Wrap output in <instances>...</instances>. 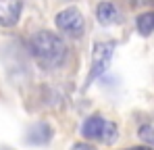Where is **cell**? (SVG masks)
Here are the masks:
<instances>
[{"label": "cell", "mask_w": 154, "mask_h": 150, "mask_svg": "<svg viewBox=\"0 0 154 150\" xmlns=\"http://www.w3.org/2000/svg\"><path fill=\"white\" fill-rule=\"evenodd\" d=\"M21 0H0V25L4 27H13L19 23L21 17Z\"/></svg>", "instance_id": "obj_5"}, {"label": "cell", "mask_w": 154, "mask_h": 150, "mask_svg": "<svg viewBox=\"0 0 154 150\" xmlns=\"http://www.w3.org/2000/svg\"><path fill=\"white\" fill-rule=\"evenodd\" d=\"M127 150H131V148H127Z\"/></svg>", "instance_id": "obj_13"}, {"label": "cell", "mask_w": 154, "mask_h": 150, "mask_svg": "<svg viewBox=\"0 0 154 150\" xmlns=\"http://www.w3.org/2000/svg\"><path fill=\"white\" fill-rule=\"evenodd\" d=\"M29 48H31V54L35 56V61L44 69H54L63 65V61L67 58V46L63 38H58L52 31H38L31 38Z\"/></svg>", "instance_id": "obj_1"}, {"label": "cell", "mask_w": 154, "mask_h": 150, "mask_svg": "<svg viewBox=\"0 0 154 150\" xmlns=\"http://www.w3.org/2000/svg\"><path fill=\"white\" fill-rule=\"evenodd\" d=\"M81 133L85 140H100L104 144H112L117 140V125L106 121L102 115H92L81 125Z\"/></svg>", "instance_id": "obj_2"}, {"label": "cell", "mask_w": 154, "mask_h": 150, "mask_svg": "<svg viewBox=\"0 0 154 150\" xmlns=\"http://www.w3.org/2000/svg\"><path fill=\"white\" fill-rule=\"evenodd\" d=\"M54 23H56V27H58L60 31H65V33H69V36H73V38H79V36L83 33V27H85L83 15H81V11H79L77 6H67V8H63V11L56 15Z\"/></svg>", "instance_id": "obj_4"}, {"label": "cell", "mask_w": 154, "mask_h": 150, "mask_svg": "<svg viewBox=\"0 0 154 150\" xmlns=\"http://www.w3.org/2000/svg\"><path fill=\"white\" fill-rule=\"evenodd\" d=\"M140 138H142L146 144L154 146V125H144V127H140Z\"/></svg>", "instance_id": "obj_9"}, {"label": "cell", "mask_w": 154, "mask_h": 150, "mask_svg": "<svg viewBox=\"0 0 154 150\" xmlns=\"http://www.w3.org/2000/svg\"><path fill=\"white\" fill-rule=\"evenodd\" d=\"M137 31L142 36H150L154 31V13H142L137 17Z\"/></svg>", "instance_id": "obj_8"}, {"label": "cell", "mask_w": 154, "mask_h": 150, "mask_svg": "<svg viewBox=\"0 0 154 150\" xmlns=\"http://www.w3.org/2000/svg\"><path fill=\"white\" fill-rule=\"evenodd\" d=\"M115 48H117V42H112V40H108V42H98V44L94 46V52H92V69H90L88 79H85V88H88L96 77H100V75L108 69L110 58H112V54H115Z\"/></svg>", "instance_id": "obj_3"}, {"label": "cell", "mask_w": 154, "mask_h": 150, "mask_svg": "<svg viewBox=\"0 0 154 150\" xmlns=\"http://www.w3.org/2000/svg\"><path fill=\"white\" fill-rule=\"evenodd\" d=\"M131 150H152L150 146H135V148H131Z\"/></svg>", "instance_id": "obj_11"}, {"label": "cell", "mask_w": 154, "mask_h": 150, "mask_svg": "<svg viewBox=\"0 0 154 150\" xmlns=\"http://www.w3.org/2000/svg\"><path fill=\"white\" fill-rule=\"evenodd\" d=\"M96 19H98L100 25H112L119 21V11H117V6L112 2L104 0V2H100L96 6Z\"/></svg>", "instance_id": "obj_6"}, {"label": "cell", "mask_w": 154, "mask_h": 150, "mask_svg": "<svg viewBox=\"0 0 154 150\" xmlns=\"http://www.w3.org/2000/svg\"><path fill=\"white\" fill-rule=\"evenodd\" d=\"M0 150H8V148H0Z\"/></svg>", "instance_id": "obj_12"}, {"label": "cell", "mask_w": 154, "mask_h": 150, "mask_svg": "<svg viewBox=\"0 0 154 150\" xmlns=\"http://www.w3.org/2000/svg\"><path fill=\"white\" fill-rule=\"evenodd\" d=\"M73 150H96V148L90 146V144H85V142H77L75 146H73Z\"/></svg>", "instance_id": "obj_10"}, {"label": "cell", "mask_w": 154, "mask_h": 150, "mask_svg": "<svg viewBox=\"0 0 154 150\" xmlns=\"http://www.w3.org/2000/svg\"><path fill=\"white\" fill-rule=\"evenodd\" d=\"M52 138V129L48 123H35L29 129V136H27V142L29 144H46L50 142Z\"/></svg>", "instance_id": "obj_7"}]
</instances>
